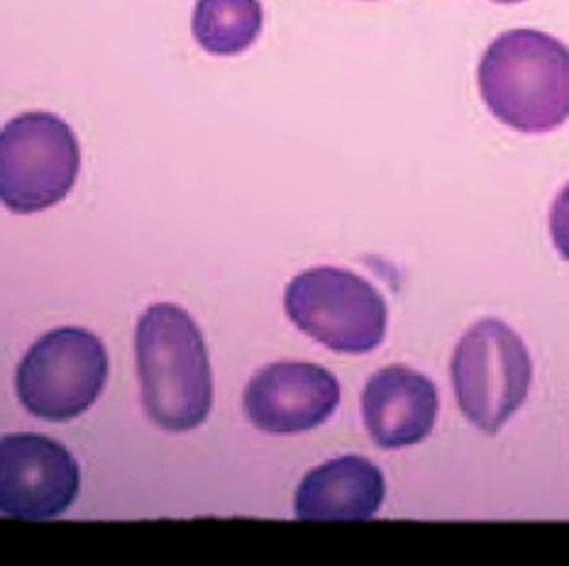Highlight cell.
<instances>
[{
  "label": "cell",
  "mask_w": 569,
  "mask_h": 566,
  "mask_svg": "<svg viewBox=\"0 0 569 566\" xmlns=\"http://www.w3.org/2000/svg\"><path fill=\"white\" fill-rule=\"evenodd\" d=\"M81 150L54 113H22L0 130V203L18 215L42 213L73 189Z\"/></svg>",
  "instance_id": "5"
},
{
  "label": "cell",
  "mask_w": 569,
  "mask_h": 566,
  "mask_svg": "<svg viewBox=\"0 0 569 566\" xmlns=\"http://www.w3.org/2000/svg\"><path fill=\"white\" fill-rule=\"evenodd\" d=\"M108 381V352L101 337L81 327H57L24 352L16 374L22 408L49 423L83 415Z\"/></svg>",
  "instance_id": "6"
},
{
  "label": "cell",
  "mask_w": 569,
  "mask_h": 566,
  "mask_svg": "<svg viewBox=\"0 0 569 566\" xmlns=\"http://www.w3.org/2000/svg\"><path fill=\"white\" fill-rule=\"evenodd\" d=\"M491 115L526 134L552 132L569 120V47L540 30H509L477 69Z\"/></svg>",
  "instance_id": "2"
},
{
  "label": "cell",
  "mask_w": 569,
  "mask_h": 566,
  "mask_svg": "<svg viewBox=\"0 0 569 566\" xmlns=\"http://www.w3.org/2000/svg\"><path fill=\"white\" fill-rule=\"evenodd\" d=\"M550 235L555 250L560 252L562 260L569 262V183L558 193L550 211Z\"/></svg>",
  "instance_id": "12"
},
{
  "label": "cell",
  "mask_w": 569,
  "mask_h": 566,
  "mask_svg": "<svg viewBox=\"0 0 569 566\" xmlns=\"http://www.w3.org/2000/svg\"><path fill=\"white\" fill-rule=\"evenodd\" d=\"M438 388L413 368L383 366L362 391V415L369 437L381 449H401L423 442L436 427Z\"/></svg>",
  "instance_id": "9"
},
{
  "label": "cell",
  "mask_w": 569,
  "mask_h": 566,
  "mask_svg": "<svg viewBox=\"0 0 569 566\" xmlns=\"http://www.w3.org/2000/svg\"><path fill=\"white\" fill-rule=\"evenodd\" d=\"M81 488L73 454L57 439L20 433L0 437V513L47 520L67 513Z\"/></svg>",
  "instance_id": "7"
},
{
  "label": "cell",
  "mask_w": 569,
  "mask_h": 566,
  "mask_svg": "<svg viewBox=\"0 0 569 566\" xmlns=\"http://www.w3.org/2000/svg\"><path fill=\"white\" fill-rule=\"evenodd\" d=\"M262 22L259 0H198L191 30L208 54L234 57L257 42Z\"/></svg>",
  "instance_id": "11"
},
{
  "label": "cell",
  "mask_w": 569,
  "mask_h": 566,
  "mask_svg": "<svg viewBox=\"0 0 569 566\" xmlns=\"http://www.w3.org/2000/svg\"><path fill=\"white\" fill-rule=\"evenodd\" d=\"M450 376L462 415L481 433L497 435L526 403L533 362L516 330L485 317L457 342Z\"/></svg>",
  "instance_id": "3"
},
{
  "label": "cell",
  "mask_w": 569,
  "mask_h": 566,
  "mask_svg": "<svg viewBox=\"0 0 569 566\" xmlns=\"http://www.w3.org/2000/svg\"><path fill=\"white\" fill-rule=\"evenodd\" d=\"M244 413L267 435H299L323 425L340 405V384L326 366L277 362L244 388Z\"/></svg>",
  "instance_id": "8"
},
{
  "label": "cell",
  "mask_w": 569,
  "mask_h": 566,
  "mask_svg": "<svg viewBox=\"0 0 569 566\" xmlns=\"http://www.w3.org/2000/svg\"><path fill=\"white\" fill-rule=\"evenodd\" d=\"M140 398L147 417L167 433H189L213 405V372L196 320L177 303H154L134 330Z\"/></svg>",
  "instance_id": "1"
},
{
  "label": "cell",
  "mask_w": 569,
  "mask_h": 566,
  "mask_svg": "<svg viewBox=\"0 0 569 566\" xmlns=\"http://www.w3.org/2000/svg\"><path fill=\"white\" fill-rule=\"evenodd\" d=\"M283 311L303 335L340 354L375 352L389 323L387 301L372 283L336 266L293 276L283 293Z\"/></svg>",
  "instance_id": "4"
},
{
  "label": "cell",
  "mask_w": 569,
  "mask_h": 566,
  "mask_svg": "<svg viewBox=\"0 0 569 566\" xmlns=\"http://www.w3.org/2000/svg\"><path fill=\"white\" fill-rule=\"evenodd\" d=\"M387 482L367 457H338L311 469L296 488L299 520H369L379 513Z\"/></svg>",
  "instance_id": "10"
},
{
  "label": "cell",
  "mask_w": 569,
  "mask_h": 566,
  "mask_svg": "<svg viewBox=\"0 0 569 566\" xmlns=\"http://www.w3.org/2000/svg\"><path fill=\"white\" fill-rule=\"evenodd\" d=\"M493 3H501V6H513V3H523V0H493Z\"/></svg>",
  "instance_id": "13"
}]
</instances>
